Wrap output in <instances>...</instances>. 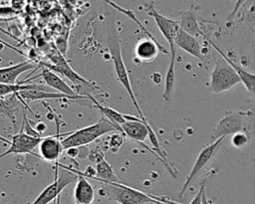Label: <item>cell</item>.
<instances>
[{
	"label": "cell",
	"mask_w": 255,
	"mask_h": 204,
	"mask_svg": "<svg viewBox=\"0 0 255 204\" xmlns=\"http://www.w3.org/2000/svg\"><path fill=\"white\" fill-rule=\"evenodd\" d=\"M19 100L21 101L17 93L0 98V113L9 117L14 123V125L16 122L15 112L17 111V106L20 104Z\"/></svg>",
	"instance_id": "cell-22"
},
{
	"label": "cell",
	"mask_w": 255,
	"mask_h": 204,
	"mask_svg": "<svg viewBox=\"0 0 255 204\" xmlns=\"http://www.w3.org/2000/svg\"><path fill=\"white\" fill-rule=\"evenodd\" d=\"M87 97L94 102V104L96 105V107L101 111V113L103 114L104 117H106L108 120H110L114 125H116L118 128L121 129V125L126 121L125 118V114L121 113L120 111L116 110L115 108H112L110 106L107 105H103L100 102H98L95 98L93 96H91L90 94H87ZM122 130V129H121ZM123 133V132H122Z\"/></svg>",
	"instance_id": "cell-23"
},
{
	"label": "cell",
	"mask_w": 255,
	"mask_h": 204,
	"mask_svg": "<svg viewBox=\"0 0 255 204\" xmlns=\"http://www.w3.org/2000/svg\"><path fill=\"white\" fill-rule=\"evenodd\" d=\"M239 83L241 82L235 71L222 58L218 59L210 75V92L220 94L231 90Z\"/></svg>",
	"instance_id": "cell-4"
},
{
	"label": "cell",
	"mask_w": 255,
	"mask_h": 204,
	"mask_svg": "<svg viewBox=\"0 0 255 204\" xmlns=\"http://www.w3.org/2000/svg\"><path fill=\"white\" fill-rule=\"evenodd\" d=\"M174 46H177L178 48L182 49L189 55L195 57L199 61L203 62V55L201 47L197 41V39L185 31H183L181 28H179L177 35L174 39Z\"/></svg>",
	"instance_id": "cell-15"
},
{
	"label": "cell",
	"mask_w": 255,
	"mask_h": 204,
	"mask_svg": "<svg viewBox=\"0 0 255 204\" xmlns=\"http://www.w3.org/2000/svg\"><path fill=\"white\" fill-rule=\"evenodd\" d=\"M115 131H120V133H122V130L120 128L114 125L106 117L102 116L100 120L96 123L85 126L81 129L72 131L69 134H67V137L61 139V144L63 150H66L71 147L85 146L87 144L92 143L99 137Z\"/></svg>",
	"instance_id": "cell-2"
},
{
	"label": "cell",
	"mask_w": 255,
	"mask_h": 204,
	"mask_svg": "<svg viewBox=\"0 0 255 204\" xmlns=\"http://www.w3.org/2000/svg\"><path fill=\"white\" fill-rule=\"evenodd\" d=\"M209 42H210L211 46L219 53L220 57L235 71V73L238 75V77H239V79H240V82L244 85V87H245V89L247 90V92H248L251 96H253V95H254V90H255V76H254V74L247 72V71L244 70L242 67H240L239 65H237L236 63H234V62H233L228 56H226L225 53H223L222 50H221L220 48H218L212 41L209 40Z\"/></svg>",
	"instance_id": "cell-16"
},
{
	"label": "cell",
	"mask_w": 255,
	"mask_h": 204,
	"mask_svg": "<svg viewBox=\"0 0 255 204\" xmlns=\"http://www.w3.org/2000/svg\"><path fill=\"white\" fill-rule=\"evenodd\" d=\"M19 98L24 101H37V100H46V99H72L75 100V98L61 94V93H53L49 92L44 88L43 86L31 89V90H23L17 93Z\"/></svg>",
	"instance_id": "cell-19"
},
{
	"label": "cell",
	"mask_w": 255,
	"mask_h": 204,
	"mask_svg": "<svg viewBox=\"0 0 255 204\" xmlns=\"http://www.w3.org/2000/svg\"><path fill=\"white\" fill-rule=\"evenodd\" d=\"M16 11L10 6H0V16H9L15 14Z\"/></svg>",
	"instance_id": "cell-31"
},
{
	"label": "cell",
	"mask_w": 255,
	"mask_h": 204,
	"mask_svg": "<svg viewBox=\"0 0 255 204\" xmlns=\"http://www.w3.org/2000/svg\"><path fill=\"white\" fill-rule=\"evenodd\" d=\"M224 137H220L214 141H212L211 144L204 146L201 151L199 152V154L196 157V160L189 172V174L187 175L184 183L182 184V187L179 191V197L181 198L184 194V192L186 191V189L188 188V186L190 185V183L192 182V180L197 176V174L208 164V162L211 160V158L213 157V155L215 154L216 150L218 149V147L220 146V144L222 143V141L224 140Z\"/></svg>",
	"instance_id": "cell-8"
},
{
	"label": "cell",
	"mask_w": 255,
	"mask_h": 204,
	"mask_svg": "<svg viewBox=\"0 0 255 204\" xmlns=\"http://www.w3.org/2000/svg\"><path fill=\"white\" fill-rule=\"evenodd\" d=\"M170 63L166 71L165 80H164V90L162 93V98L165 102L170 101V97L174 88L175 83V53H170Z\"/></svg>",
	"instance_id": "cell-24"
},
{
	"label": "cell",
	"mask_w": 255,
	"mask_h": 204,
	"mask_svg": "<svg viewBox=\"0 0 255 204\" xmlns=\"http://www.w3.org/2000/svg\"><path fill=\"white\" fill-rule=\"evenodd\" d=\"M43 136H32L23 131L21 128L20 132L12 135L9 147L6 151L0 154V159L10 154H26L32 153L33 150L39 145Z\"/></svg>",
	"instance_id": "cell-9"
},
{
	"label": "cell",
	"mask_w": 255,
	"mask_h": 204,
	"mask_svg": "<svg viewBox=\"0 0 255 204\" xmlns=\"http://www.w3.org/2000/svg\"><path fill=\"white\" fill-rule=\"evenodd\" d=\"M247 0H237L236 1V3H235V6H234V8H233V10L230 12V14L228 15V17H227V21H232L233 19H234V17L236 16V14L238 13V11H239V9L242 7V5L246 2Z\"/></svg>",
	"instance_id": "cell-29"
},
{
	"label": "cell",
	"mask_w": 255,
	"mask_h": 204,
	"mask_svg": "<svg viewBox=\"0 0 255 204\" xmlns=\"http://www.w3.org/2000/svg\"><path fill=\"white\" fill-rule=\"evenodd\" d=\"M78 179V174L74 171H69L66 169H62L58 174V170L56 168L55 172V179L54 181L49 184L31 204H49L50 202L54 201L61 192L72 182Z\"/></svg>",
	"instance_id": "cell-6"
},
{
	"label": "cell",
	"mask_w": 255,
	"mask_h": 204,
	"mask_svg": "<svg viewBox=\"0 0 255 204\" xmlns=\"http://www.w3.org/2000/svg\"><path fill=\"white\" fill-rule=\"evenodd\" d=\"M75 173L79 174L74 188V199L76 204H92L95 198L94 187L85 176L77 171Z\"/></svg>",
	"instance_id": "cell-17"
},
{
	"label": "cell",
	"mask_w": 255,
	"mask_h": 204,
	"mask_svg": "<svg viewBox=\"0 0 255 204\" xmlns=\"http://www.w3.org/2000/svg\"><path fill=\"white\" fill-rule=\"evenodd\" d=\"M204 191H205V182L203 181L200 185V188H199L197 194L194 196V198L191 200V202L189 204H202V195H203Z\"/></svg>",
	"instance_id": "cell-28"
},
{
	"label": "cell",
	"mask_w": 255,
	"mask_h": 204,
	"mask_svg": "<svg viewBox=\"0 0 255 204\" xmlns=\"http://www.w3.org/2000/svg\"><path fill=\"white\" fill-rule=\"evenodd\" d=\"M61 201V195H59L55 200H54V204H60Z\"/></svg>",
	"instance_id": "cell-35"
},
{
	"label": "cell",
	"mask_w": 255,
	"mask_h": 204,
	"mask_svg": "<svg viewBox=\"0 0 255 204\" xmlns=\"http://www.w3.org/2000/svg\"><path fill=\"white\" fill-rule=\"evenodd\" d=\"M202 204H211V202L209 201V199L206 196L205 191L203 192V195H202Z\"/></svg>",
	"instance_id": "cell-33"
},
{
	"label": "cell",
	"mask_w": 255,
	"mask_h": 204,
	"mask_svg": "<svg viewBox=\"0 0 255 204\" xmlns=\"http://www.w3.org/2000/svg\"><path fill=\"white\" fill-rule=\"evenodd\" d=\"M38 147L40 156L48 162H57L64 151L59 133L54 136H43Z\"/></svg>",
	"instance_id": "cell-13"
},
{
	"label": "cell",
	"mask_w": 255,
	"mask_h": 204,
	"mask_svg": "<svg viewBox=\"0 0 255 204\" xmlns=\"http://www.w3.org/2000/svg\"><path fill=\"white\" fill-rule=\"evenodd\" d=\"M250 140V135L247 133V131H239L231 136V145L235 148H243L245 147Z\"/></svg>",
	"instance_id": "cell-25"
},
{
	"label": "cell",
	"mask_w": 255,
	"mask_h": 204,
	"mask_svg": "<svg viewBox=\"0 0 255 204\" xmlns=\"http://www.w3.org/2000/svg\"><path fill=\"white\" fill-rule=\"evenodd\" d=\"M100 191L112 201L120 204H143L150 200H161L158 197L151 196L132 187L121 183H103ZM166 202V201H165Z\"/></svg>",
	"instance_id": "cell-3"
},
{
	"label": "cell",
	"mask_w": 255,
	"mask_h": 204,
	"mask_svg": "<svg viewBox=\"0 0 255 204\" xmlns=\"http://www.w3.org/2000/svg\"><path fill=\"white\" fill-rule=\"evenodd\" d=\"M248 124L247 114L240 111L227 112L222 118L219 119L216 126L211 133V140L214 141L220 137L226 138L239 131H246Z\"/></svg>",
	"instance_id": "cell-5"
},
{
	"label": "cell",
	"mask_w": 255,
	"mask_h": 204,
	"mask_svg": "<svg viewBox=\"0 0 255 204\" xmlns=\"http://www.w3.org/2000/svg\"><path fill=\"white\" fill-rule=\"evenodd\" d=\"M0 42H3V41H2V40H0Z\"/></svg>",
	"instance_id": "cell-36"
},
{
	"label": "cell",
	"mask_w": 255,
	"mask_h": 204,
	"mask_svg": "<svg viewBox=\"0 0 255 204\" xmlns=\"http://www.w3.org/2000/svg\"><path fill=\"white\" fill-rule=\"evenodd\" d=\"M125 118L126 121L121 125L123 134L139 144L143 143L148 136V121H143L139 117L129 114H125Z\"/></svg>",
	"instance_id": "cell-11"
},
{
	"label": "cell",
	"mask_w": 255,
	"mask_h": 204,
	"mask_svg": "<svg viewBox=\"0 0 255 204\" xmlns=\"http://www.w3.org/2000/svg\"><path fill=\"white\" fill-rule=\"evenodd\" d=\"M87 158H89V160H91L92 162H95L97 164L98 162H100L101 160H103L105 158V155H104L103 151L100 149V147H94L90 152H88Z\"/></svg>",
	"instance_id": "cell-27"
},
{
	"label": "cell",
	"mask_w": 255,
	"mask_h": 204,
	"mask_svg": "<svg viewBox=\"0 0 255 204\" xmlns=\"http://www.w3.org/2000/svg\"><path fill=\"white\" fill-rule=\"evenodd\" d=\"M124 134L123 133H115L111 136V140L109 143V147L112 150V152L117 153L118 150L122 147L124 144Z\"/></svg>",
	"instance_id": "cell-26"
},
{
	"label": "cell",
	"mask_w": 255,
	"mask_h": 204,
	"mask_svg": "<svg viewBox=\"0 0 255 204\" xmlns=\"http://www.w3.org/2000/svg\"><path fill=\"white\" fill-rule=\"evenodd\" d=\"M159 52L167 53L154 38L143 37L137 41L134 47V58L138 63H150L154 61Z\"/></svg>",
	"instance_id": "cell-10"
},
{
	"label": "cell",
	"mask_w": 255,
	"mask_h": 204,
	"mask_svg": "<svg viewBox=\"0 0 255 204\" xmlns=\"http://www.w3.org/2000/svg\"><path fill=\"white\" fill-rule=\"evenodd\" d=\"M40 76L43 78L44 82L52 89H55L58 91V93L73 97L75 99H87V96L84 95H79L73 88H71L63 79H61L55 72L43 68L42 73Z\"/></svg>",
	"instance_id": "cell-14"
},
{
	"label": "cell",
	"mask_w": 255,
	"mask_h": 204,
	"mask_svg": "<svg viewBox=\"0 0 255 204\" xmlns=\"http://www.w3.org/2000/svg\"><path fill=\"white\" fill-rule=\"evenodd\" d=\"M95 170L96 175L92 179H96L102 183H121V180L115 174L113 167L105 158L96 164Z\"/></svg>",
	"instance_id": "cell-21"
},
{
	"label": "cell",
	"mask_w": 255,
	"mask_h": 204,
	"mask_svg": "<svg viewBox=\"0 0 255 204\" xmlns=\"http://www.w3.org/2000/svg\"><path fill=\"white\" fill-rule=\"evenodd\" d=\"M0 141H2V142H4L5 144H10V140L8 139V138H5V137H3V136H1L0 135Z\"/></svg>",
	"instance_id": "cell-34"
},
{
	"label": "cell",
	"mask_w": 255,
	"mask_h": 204,
	"mask_svg": "<svg viewBox=\"0 0 255 204\" xmlns=\"http://www.w3.org/2000/svg\"><path fill=\"white\" fill-rule=\"evenodd\" d=\"M107 45H108L109 52H110L113 62H114L115 71H116L118 81L123 85V87L127 91L128 95L129 96V99H130L133 106L135 107V109L139 115V118L143 121H147L146 117L142 113L140 106L135 99V96H134V93H133V90H132V87L130 84V80H129V77L128 74V70L124 63V59H123V55H122V48H121V40H120L118 31H117L113 21L108 23Z\"/></svg>",
	"instance_id": "cell-1"
},
{
	"label": "cell",
	"mask_w": 255,
	"mask_h": 204,
	"mask_svg": "<svg viewBox=\"0 0 255 204\" xmlns=\"http://www.w3.org/2000/svg\"><path fill=\"white\" fill-rule=\"evenodd\" d=\"M25 5V0H10V7L16 12L21 10Z\"/></svg>",
	"instance_id": "cell-30"
},
{
	"label": "cell",
	"mask_w": 255,
	"mask_h": 204,
	"mask_svg": "<svg viewBox=\"0 0 255 204\" xmlns=\"http://www.w3.org/2000/svg\"><path fill=\"white\" fill-rule=\"evenodd\" d=\"M180 17V22L178 23L179 27L188 33L189 35L193 37H198V36H203L206 38L204 33L201 31L198 21H197V14L196 12L191 8L185 12H182Z\"/></svg>",
	"instance_id": "cell-20"
},
{
	"label": "cell",
	"mask_w": 255,
	"mask_h": 204,
	"mask_svg": "<svg viewBox=\"0 0 255 204\" xmlns=\"http://www.w3.org/2000/svg\"><path fill=\"white\" fill-rule=\"evenodd\" d=\"M165 203H166L165 201H161V200H150L143 204H165Z\"/></svg>",
	"instance_id": "cell-32"
},
{
	"label": "cell",
	"mask_w": 255,
	"mask_h": 204,
	"mask_svg": "<svg viewBox=\"0 0 255 204\" xmlns=\"http://www.w3.org/2000/svg\"><path fill=\"white\" fill-rule=\"evenodd\" d=\"M145 11L149 16H151L154 19V22L159 29L161 35L164 37V39L168 42L170 53H175V46H174V39L177 35V32L179 30L178 22L175 20H172L170 18H167L163 16L162 14L158 13L157 10L154 7L153 2H150L146 4Z\"/></svg>",
	"instance_id": "cell-7"
},
{
	"label": "cell",
	"mask_w": 255,
	"mask_h": 204,
	"mask_svg": "<svg viewBox=\"0 0 255 204\" xmlns=\"http://www.w3.org/2000/svg\"><path fill=\"white\" fill-rule=\"evenodd\" d=\"M34 67L35 66L32 63L28 61H24L13 66L0 68V83L7 84V85L18 84L17 83L18 77L21 74L33 69Z\"/></svg>",
	"instance_id": "cell-18"
},
{
	"label": "cell",
	"mask_w": 255,
	"mask_h": 204,
	"mask_svg": "<svg viewBox=\"0 0 255 204\" xmlns=\"http://www.w3.org/2000/svg\"><path fill=\"white\" fill-rule=\"evenodd\" d=\"M51 61L52 64L50 63H42V65L45 66V68L56 72V73H60L62 75H64L65 77H67L71 82H73L76 85H85L88 86L89 88H92V84L85 80L83 77H81L79 74H77L71 67L70 65L66 62V60L63 58L62 55L60 54H54L53 56H51Z\"/></svg>",
	"instance_id": "cell-12"
}]
</instances>
